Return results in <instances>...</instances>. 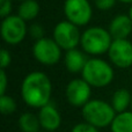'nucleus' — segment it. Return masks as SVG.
Masks as SVG:
<instances>
[{"instance_id": "nucleus-1", "label": "nucleus", "mask_w": 132, "mask_h": 132, "mask_svg": "<svg viewBox=\"0 0 132 132\" xmlns=\"http://www.w3.org/2000/svg\"><path fill=\"white\" fill-rule=\"evenodd\" d=\"M52 94L51 80L44 72L34 71L28 73L21 84V97L30 108L41 109L49 104Z\"/></svg>"}, {"instance_id": "nucleus-2", "label": "nucleus", "mask_w": 132, "mask_h": 132, "mask_svg": "<svg viewBox=\"0 0 132 132\" xmlns=\"http://www.w3.org/2000/svg\"><path fill=\"white\" fill-rule=\"evenodd\" d=\"M114 38L109 30L98 26H93L84 30L81 34L80 46L86 55L98 57L103 53H108Z\"/></svg>"}, {"instance_id": "nucleus-3", "label": "nucleus", "mask_w": 132, "mask_h": 132, "mask_svg": "<svg viewBox=\"0 0 132 132\" xmlns=\"http://www.w3.org/2000/svg\"><path fill=\"white\" fill-rule=\"evenodd\" d=\"M114 77L115 72L112 65L98 57L88 58L81 72L82 79L95 88L109 86L114 80Z\"/></svg>"}, {"instance_id": "nucleus-4", "label": "nucleus", "mask_w": 132, "mask_h": 132, "mask_svg": "<svg viewBox=\"0 0 132 132\" xmlns=\"http://www.w3.org/2000/svg\"><path fill=\"white\" fill-rule=\"evenodd\" d=\"M81 114L85 122L97 129L110 126L116 116V111L114 110L111 103L98 98L90 100L88 103H86L81 108Z\"/></svg>"}, {"instance_id": "nucleus-5", "label": "nucleus", "mask_w": 132, "mask_h": 132, "mask_svg": "<svg viewBox=\"0 0 132 132\" xmlns=\"http://www.w3.org/2000/svg\"><path fill=\"white\" fill-rule=\"evenodd\" d=\"M29 28L27 22L19 15H9L2 19L0 34L1 38L8 45H18L26 38Z\"/></svg>"}, {"instance_id": "nucleus-6", "label": "nucleus", "mask_w": 132, "mask_h": 132, "mask_svg": "<svg viewBox=\"0 0 132 132\" xmlns=\"http://www.w3.org/2000/svg\"><path fill=\"white\" fill-rule=\"evenodd\" d=\"M31 51L34 58L39 64L44 66H53L59 63L63 50L52 37H43L35 41Z\"/></svg>"}, {"instance_id": "nucleus-7", "label": "nucleus", "mask_w": 132, "mask_h": 132, "mask_svg": "<svg viewBox=\"0 0 132 132\" xmlns=\"http://www.w3.org/2000/svg\"><path fill=\"white\" fill-rule=\"evenodd\" d=\"M81 34L82 32H80L78 26L73 24L67 20H64L55 26L52 30V38L62 48V50L68 51L77 49V46L80 45Z\"/></svg>"}, {"instance_id": "nucleus-8", "label": "nucleus", "mask_w": 132, "mask_h": 132, "mask_svg": "<svg viewBox=\"0 0 132 132\" xmlns=\"http://www.w3.org/2000/svg\"><path fill=\"white\" fill-rule=\"evenodd\" d=\"M63 9L66 20L78 27L87 26L93 16V7L89 0H65Z\"/></svg>"}, {"instance_id": "nucleus-9", "label": "nucleus", "mask_w": 132, "mask_h": 132, "mask_svg": "<svg viewBox=\"0 0 132 132\" xmlns=\"http://www.w3.org/2000/svg\"><path fill=\"white\" fill-rule=\"evenodd\" d=\"M92 86L82 78L71 80L65 88V96L67 102L75 108H82L90 101Z\"/></svg>"}, {"instance_id": "nucleus-10", "label": "nucleus", "mask_w": 132, "mask_h": 132, "mask_svg": "<svg viewBox=\"0 0 132 132\" xmlns=\"http://www.w3.org/2000/svg\"><path fill=\"white\" fill-rule=\"evenodd\" d=\"M108 58L111 65L118 68L132 66V42L129 38L114 39L108 51Z\"/></svg>"}, {"instance_id": "nucleus-11", "label": "nucleus", "mask_w": 132, "mask_h": 132, "mask_svg": "<svg viewBox=\"0 0 132 132\" xmlns=\"http://www.w3.org/2000/svg\"><path fill=\"white\" fill-rule=\"evenodd\" d=\"M37 116H38L42 129L46 132H53V131L58 130L60 128V125H62L60 112L51 103L42 107L39 109Z\"/></svg>"}, {"instance_id": "nucleus-12", "label": "nucleus", "mask_w": 132, "mask_h": 132, "mask_svg": "<svg viewBox=\"0 0 132 132\" xmlns=\"http://www.w3.org/2000/svg\"><path fill=\"white\" fill-rule=\"evenodd\" d=\"M110 35L114 39L128 38L132 32V21L129 14H118L109 23L108 27Z\"/></svg>"}, {"instance_id": "nucleus-13", "label": "nucleus", "mask_w": 132, "mask_h": 132, "mask_svg": "<svg viewBox=\"0 0 132 132\" xmlns=\"http://www.w3.org/2000/svg\"><path fill=\"white\" fill-rule=\"evenodd\" d=\"M87 60H88V58L86 57V53L82 50H79L77 48V49H72V50L66 51L64 64L68 72L73 73V74H77V73L82 72Z\"/></svg>"}, {"instance_id": "nucleus-14", "label": "nucleus", "mask_w": 132, "mask_h": 132, "mask_svg": "<svg viewBox=\"0 0 132 132\" xmlns=\"http://www.w3.org/2000/svg\"><path fill=\"white\" fill-rule=\"evenodd\" d=\"M132 101V93L126 88H119L115 90L111 97V105L116 114L124 112L128 110V108L131 105Z\"/></svg>"}, {"instance_id": "nucleus-15", "label": "nucleus", "mask_w": 132, "mask_h": 132, "mask_svg": "<svg viewBox=\"0 0 132 132\" xmlns=\"http://www.w3.org/2000/svg\"><path fill=\"white\" fill-rule=\"evenodd\" d=\"M39 11H41V6L36 0H23L20 2L18 15L22 18L26 22H29L37 18Z\"/></svg>"}, {"instance_id": "nucleus-16", "label": "nucleus", "mask_w": 132, "mask_h": 132, "mask_svg": "<svg viewBox=\"0 0 132 132\" xmlns=\"http://www.w3.org/2000/svg\"><path fill=\"white\" fill-rule=\"evenodd\" d=\"M110 129L111 132H132V110L116 114Z\"/></svg>"}, {"instance_id": "nucleus-17", "label": "nucleus", "mask_w": 132, "mask_h": 132, "mask_svg": "<svg viewBox=\"0 0 132 132\" xmlns=\"http://www.w3.org/2000/svg\"><path fill=\"white\" fill-rule=\"evenodd\" d=\"M18 125L21 132H39L42 128L38 116L32 112H23L18 121Z\"/></svg>"}, {"instance_id": "nucleus-18", "label": "nucleus", "mask_w": 132, "mask_h": 132, "mask_svg": "<svg viewBox=\"0 0 132 132\" xmlns=\"http://www.w3.org/2000/svg\"><path fill=\"white\" fill-rule=\"evenodd\" d=\"M16 110V102L9 95H0V111L2 115H11Z\"/></svg>"}, {"instance_id": "nucleus-19", "label": "nucleus", "mask_w": 132, "mask_h": 132, "mask_svg": "<svg viewBox=\"0 0 132 132\" xmlns=\"http://www.w3.org/2000/svg\"><path fill=\"white\" fill-rule=\"evenodd\" d=\"M29 34L35 41L45 37L44 36V28H43V26L39 24V23H32V24L29 27Z\"/></svg>"}, {"instance_id": "nucleus-20", "label": "nucleus", "mask_w": 132, "mask_h": 132, "mask_svg": "<svg viewBox=\"0 0 132 132\" xmlns=\"http://www.w3.org/2000/svg\"><path fill=\"white\" fill-rule=\"evenodd\" d=\"M71 132H98V129L87 122H82V123L75 124Z\"/></svg>"}, {"instance_id": "nucleus-21", "label": "nucleus", "mask_w": 132, "mask_h": 132, "mask_svg": "<svg viewBox=\"0 0 132 132\" xmlns=\"http://www.w3.org/2000/svg\"><path fill=\"white\" fill-rule=\"evenodd\" d=\"M12 63V56L7 49H1L0 51V67L1 70H6L7 67H9Z\"/></svg>"}, {"instance_id": "nucleus-22", "label": "nucleus", "mask_w": 132, "mask_h": 132, "mask_svg": "<svg viewBox=\"0 0 132 132\" xmlns=\"http://www.w3.org/2000/svg\"><path fill=\"white\" fill-rule=\"evenodd\" d=\"M117 0H94V5L100 11H109L115 6Z\"/></svg>"}, {"instance_id": "nucleus-23", "label": "nucleus", "mask_w": 132, "mask_h": 132, "mask_svg": "<svg viewBox=\"0 0 132 132\" xmlns=\"http://www.w3.org/2000/svg\"><path fill=\"white\" fill-rule=\"evenodd\" d=\"M12 12V0H0V16L5 19L11 15Z\"/></svg>"}, {"instance_id": "nucleus-24", "label": "nucleus", "mask_w": 132, "mask_h": 132, "mask_svg": "<svg viewBox=\"0 0 132 132\" xmlns=\"http://www.w3.org/2000/svg\"><path fill=\"white\" fill-rule=\"evenodd\" d=\"M8 85V78H7L6 70H0V95H5Z\"/></svg>"}, {"instance_id": "nucleus-25", "label": "nucleus", "mask_w": 132, "mask_h": 132, "mask_svg": "<svg viewBox=\"0 0 132 132\" xmlns=\"http://www.w3.org/2000/svg\"><path fill=\"white\" fill-rule=\"evenodd\" d=\"M117 1L122 2V4H126V5H132V0H117Z\"/></svg>"}, {"instance_id": "nucleus-26", "label": "nucleus", "mask_w": 132, "mask_h": 132, "mask_svg": "<svg viewBox=\"0 0 132 132\" xmlns=\"http://www.w3.org/2000/svg\"><path fill=\"white\" fill-rule=\"evenodd\" d=\"M129 16H130L131 21H132V5L130 6V9H129Z\"/></svg>"}, {"instance_id": "nucleus-27", "label": "nucleus", "mask_w": 132, "mask_h": 132, "mask_svg": "<svg viewBox=\"0 0 132 132\" xmlns=\"http://www.w3.org/2000/svg\"><path fill=\"white\" fill-rule=\"evenodd\" d=\"M12 1H20L21 2V1H23V0H12Z\"/></svg>"}, {"instance_id": "nucleus-28", "label": "nucleus", "mask_w": 132, "mask_h": 132, "mask_svg": "<svg viewBox=\"0 0 132 132\" xmlns=\"http://www.w3.org/2000/svg\"><path fill=\"white\" fill-rule=\"evenodd\" d=\"M131 93H132V92H131ZM131 108H132V101H131Z\"/></svg>"}, {"instance_id": "nucleus-29", "label": "nucleus", "mask_w": 132, "mask_h": 132, "mask_svg": "<svg viewBox=\"0 0 132 132\" xmlns=\"http://www.w3.org/2000/svg\"><path fill=\"white\" fill-rule=\"evenodd\" d=\"M42 132H46V131H42Z\"/></svg>"}]
</instances>
